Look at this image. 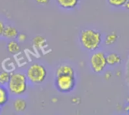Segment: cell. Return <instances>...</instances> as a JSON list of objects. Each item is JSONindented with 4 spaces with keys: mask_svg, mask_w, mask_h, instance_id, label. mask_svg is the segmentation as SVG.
Listing matches in <instances>:
<instances>
[{
    "mask_svg": "<svg viewBox=\"0 0 129 115\" xmlns=\"http://www.w3.org/2000/svg\"><path fill=\"white\" fill-rule=\"evenodd\" d=\"M80 41L84 48L89 51L96 50L101 42V33L92 29H86L81 31L80 35Z\"/></svg>",
    "mask_w": 129,
    "mask_h": 115,
    "instance_id": "6da1fadb",
    "label": "cell"
},
{
    "mask_svg": "<svg viewBox=\"0 0 129 115\" xmlns=\"http://www.w3.org/2000/svg\"><path fill=\"white\" fill-rule=\"evenodd\" d=\"M9 92L15 95H23L27 89V77L21 73H14L11 74L7 83Z\"/></svg>",
    "mask_w": 129,
    "mask_h": 115,
    "instance_id": "7a4b0ae2",
    "label": "cell"
},
{
    "mask_svg": "<svg viewBox=\"0 0 129 115\" xmlns=\"http://www.w3.org/2000/svg\"><path fill=\"white\" fill-rule=\"evenodd\" d=\"M47 75V71L45 67L40 64L34 63L31 65L27 70V79L34 84L42 83Z\"/></svg>",
    "mask_w": 129,
    "mask_h": 115,
    "instance_id": "3957f363",
    "label": "cell"
},
{
    "mask_svg": "<svg viewBox=\"0 0 129 115\" xmlns=\"http://www.w3.org/2000/svg\"><path fill=\"white\" fill-rule=\"evenodd\" d=\"M56 89L61 92H69L74 89L75 86V76L72 75H58L55 80Z\"/></svg>",
    "mask_w": 129,
    "mask_h": 115,
    "instance_id": "277c9868",
    "label": "cell"
},
{
    "mask_svg": "<svg viewBox=\"0 0 129 115\" xmlns=\"http://www.w3.org/2000/svg\"><path fill=\"white\" fill-rule=\"evenodd\" d=\"M90 62L93 71L96 74L103 72L107 66L106 54L101 51H96L91 55Z\"/></svg>",
    "mask_w": 129,
    "mask_h": 115,
    "instance_id": "5b68a950",
    "label": "cell"
},
{
    "mask_svg": "<svg viewBox=\"0 0 129 115\" xmlns=\"http://www.w3.org/2000/svg\"><path fill=\"white\" fill-rule=\"evenodd\" d=\"M55 75H72L75 76V71L73 68L70 65H63L59 66L56 71H55Z\"/></svg>",
    "mask_w": 129,
    "mask_h": 115,
    "instance_id": "8992f818",
    "label": "cell"
},
{
    "mask_svg": "<svg viewBox=\"0 0 129 115\" xmlns=\"http://www.w3.org/2000/svg\"><path fill=\"white\" fill-rule=\"evenodd\" d=\"M106 57L107 65H109V66H114V65H118L121 62V56L115 52L108 54L107 55H106Z\"/></svg>",
    "mask_w": 129,
    "mask_h": 115,
    "instance_id": "52a82bcc",
    "label": "cell"
},
{
    "mask_svg": "<svg viewBox=\"0 0 129 115\" xmlns=\"http://www.w3.org/2000/svg\"><path fill=\"white\" fill-rule=\"evenodd\" d=\"M56 2L62 9H72L77 6L79 0H56Z\"/></svg>",
    "mask_w": 129,
    "mask_h": 115,
    "instance_id": "ba28073f",
    "label": "cell"
},
{
    "mask_svg": "<svg viewBox=\"0 0 129 115\" xmlns=\"http://www.w3.org/2000/svg\"><path fill=\"white\" fill-rule=\"evenodd\" d=\"M18 34V31L15 27L12 26H8V27H5L3 36L8 39H14L17 37Z\"/></svg>",
    "mask_w": 129,
    "mask_h": 115,
    "instance_id": "9c48e42d",
    "label": "cell"
},
{
    "mask_svg": "<svg viewBox=\"0 0 129 115\" xmlns=\"http://www.w3.org/2000/svg\"><path fill=\"white\" fill-rule=\"evenodd\" d=\"M9 90L4 86L0 85V107L4 106L9 101Z\"/></svg>",
    "mask_w": 129,
    "mask_h": 115,
    "instance_id": "30bf717a",
    "label": "cell"
},
{
    "mask_svg": "<svg viewBox=\"0 0 129 115\" xmlns=\"http://www.w3.org/2000/svg\"><path fill=\"white\" fill-rule=\"evenodd\" d=\"M7 49L9 53H11L12 54H16L21 51V46L17 41L12 40L8 43Z\"/></svg>",
    "mask_w": 129,
    "mask_h": 115,
    "instance_id": "8fae6325",
    "label": "cell"
},
{
    "mask_svg": "<svg viewBox=\"0 0 129 115\" xmlns=\"http://www.w3.org/2000/svg\"><path fill=\"white\" fill-rule=\"evenodd\" d=\"M13 107L18 112H23L27 108V102L23 98H17L13 102Z\"/></svg>",
    "mask_w": 129,
    "mask_h": 115,
    "instance_id": "7c38bea8",
    "label": "cell"
},
{
    "mask_svg": "<svg viewBox=\"0 0 129 115\" xmlns=\"http://www.w3.org/2000/svg\"><path fill=\"white\" fill-rule=\"evenodd\" d=\"M33 43H34V45L37 48L41 49L46 45V40L44 37H43L41 36H37L34 38Z\"/></svg>",
    "mask_w": 129,
    "mask_h": 115,
    "instance_id": "4fadbf2b",
    "label": "cell"
},
{
    "mask_svg": "<svg viewBox=\"0 0 129 115\" xmlns=\"http://www.w3.org/2000/svg\"><path fill=\"white\" fill-rule=\"evenodd\" d=\"M117 39H118V35L115 32H112L106 36L105 39V43L107 45H111L114 44L117 41Z\"/></svg>",
    "mask_w": 129,
    "mask_h": 115,
    "instance_id": "5bb4252c",
    "label": "cell"
},
{
    "mask_svg": "<svg viewBox=\"0 0 129 115\" xmlns=\"http://www.w3.org/2000/svg\"><path fill=\"white\" fill-rule=\"evenodd\" d=\"M11 74L9 72L3 71L0 73V85L5 86L8 83L9 79H10Z\"/></svg>",
    "mask_w": 129,
    "mask_h": 115,
    "instance_id": "9a60e30c",
    "label": "cell"
},
{
    "mask_svg": "<svg viewBox=\"0 0 129 115\" xmlns=\"http://www.w3.org/2000/svg\"><path fill=\"white\" fill-rule=\"evenodd\" d=\"M127 0H108V3L113 7H122Z\"/></svg>",
    "mask_w": 129,
    "mask_h": 115,
    "instance_id": "2e32d148",
    "label": "cell"
},
{
    "mask_svg": "<svg viewBox=\"0 0 129 115\" xmlns=\"http://www.w3.org/2000/svg\"><path fill=\"white\" fill-rule=\"evenodd\" d=\"M17 38L19 42H24L27 39V36L24 33H18L17 36Z\"/></svg>",
    "mask_w": 129,
    "mask_h": 115,
    "instance_id": "e0dca14e",
    "label": "cell"
},
{
    "mask_svg": "<svg viewBox=\"0 0 129 115\" xmlns=\"http://www.w3.org/2000/svg\"><path fill=\"white\" fill-rule=\"evenodd\" d=\"M4 29H5V25H4V24H3V21H0V36H3Z\"/></svg>",
    "mask_w": 129,
    "mask_h": 115,
    "instance_id": "ac0fdd59",
    "label": "cell"
},
{
    "mask_svg": "<svg viewBox=\"0 0 129 115\" xmlns=\"http://www.w3.org/2000/svg\"><path fill=\"white\" fill-rule=\"evenodd\" d=\"M36 2L39 4H47L49 0H36Z\"/></svg>",
    "mask_w": 129,
    "mask_h": 115,
    "instance_id": "d6986e66",
    "label": "cell"
},
{
    "mask_svg": "<svg viewBox=\"0 0 129 115\" xmlns=\"http://www.w3.org/2000/svg\"><path fill=\"white\" fill-rule=\"evenodd\" d=\"M123 7H124L126 10H129V0H127V1L125 3V4L123 6Z\"/></svg>",
    "mask_w": 129,
    "mask_h": 115,
    "instance_id": "ffe728a7",
    "label": "cell"
},
{
    "mask_svg": "<svg viewBox=\"0 0 129 115\" xmlns=\"http://www.w3.org/2000/svg\"><path fill=\"white\" fill-rule=\"evenodd\" d=\"M125 110L127 111V112L129 113V101H128L127 104V106H126V107H125Z\"/></svg>",
    "mask_w": 129,
    "mask_h": 115,
    "instance_id": "44dd1931",
    "label": "cell"
},
{
    "mask_svg": "<svg viewBox=\"0 0 129 115\" xmlns=\"http://www.w3.org/2000/svg\"><path fill=\"white\" fill-rule=\"evenodd\" d=\"M0 112H1V107H0Z\"/></svg>",
    "mask_w": 129,
    "mask_h": 115,
    "instance_id": "7402d4cb",
    "label": "cell"
}]
</instances>
